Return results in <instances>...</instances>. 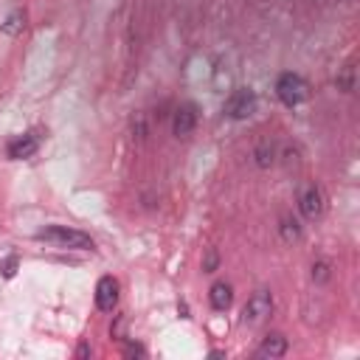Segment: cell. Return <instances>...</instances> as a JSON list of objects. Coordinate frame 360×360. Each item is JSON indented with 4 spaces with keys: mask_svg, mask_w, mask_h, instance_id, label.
I'll use <instances>...</instances> for the list:
<instances>
[{
    "mask_svg": "<svg viewBox=\"0 0 360 360\" xmlns=\"http://www.w3.org/2000/svg\"><path fill=\"white\" fill-rule=\"evenodd\" d=\"M37 242H48L54 248H68V251H90L93 248V237L68 226H46L43 231L34 234Z\"/></svg>",
    "mask_w": 360,
    "mask_h": 360,
    "instance_id": "1",
    "label": "cell"
},
{
    "mask_svg": "<svg viewBox=\"0 0 360 360\" xmlns=\"http://www.w3.org/2000/svg\"><path fill=\"white\" fill-rule=\"evenodd\" d=\"M276 96H279V102H282L284 107H298L301 102L310 99V85H307L304 76L287 71V74H282V76L276 79Z\"/></svg>",
    "mask_w": 360,
    "mask_h": 360,
    "instance_id": "2",
    "label": "cell"
},
{
    "mask_svg": "<svg viewBox=\"0 0 360 360\" xmlns=\"http://www.w3.org/2000/svg\"><path fill=\"white\" fill-rule=\"evenodd\" d=\"M270 312H273V296H270L268 290H256V293L248 298L245 310H242V324L259 326V324H265V321L270 318Z\"/></svg>",
    "mask_w": 360,
    "mask_h": 360,
    "instance_id": "3",
    "label": "cell"
},
{
    "mask_svg": "<svg viewBox=\"0 0 360 360\" xmlns=\"http://www.w3.org/2000/svg\"><path fill=\"white\" fill-rule=\"evenodd\" d=\"M254 110H256V93L251 88H237L226 99V107H223V113L228 118H234V121H242V118L254 116Z\"/></svg>",
    "mask_w": 360,
    "mask_h": 360,
    "instance_id": "4",
    "label": "cell"
},
{
    "mask_svg": "<svg viewBox=\"0 0 360 360\" xmlns=\"http://www.w3.org/2000/svg\"><path fill=\"white\" fill-rule=\"evenodd\" d=\"M195 127H198V107L189 104V102L180 104L172 116V135L174 138H189L195 132Z\"/></svg>",
    "mask_w": 360,
    "mask_h": 360,
    "instance_id": "5",
    "label": "cell"
},
{
    "mask_svg": "<svg viewBox=\"0 0 360 360\" xmlns=\"http://www.w3.org/2000/svg\"><path fill=\"white\" fill-rule=\"evenodd\" d=\"M118 293H121L118 279L102 276L99 284H96V307H99L102 312H113V310L118 307Z\"/></svg>",
    "mask_w": 360,
    "mask_h": 360,
    "instance_id": "6",
    "label": "cell"
},
{
    "mask_svg": "<svg viewBox=\"0 0 360 360\" xmlns=\"http://www.w3.org/2000/svg\"><path fill=\"white\" fill-rule=\"evenodd\" d=\"M298 209H301V214H304L307 220H318V217L324 214V209H326L324 192H321L315 184L304 186V192H301V198H298Z\"/></svg>",
    "mask_w": 360,
    "mask_h": 360,
    "instance_id": "7",
    "label": "cell"
},
{
    "mask_svg": "<svg viewBox=\"0 0 360 360\" xmlns=\"http://www.w3.org/2000/svg\"><path fill=\"white\" fill-rule=\"evenodd\" d=\"M37 149H40V138H37L34 132H26V135H18L15 141H9L6 155H9L12 160H26V158L37 155Z\"/></svg>",
    "mask_w": 360,
    "mask_h": 360,
    "instance_id": "8",
    "label": "cell"
},
{
    "mask_svg": "<svg viewBox=\"0 0 360 360\" xmlns=\"http://www.w3.org/2000/svg\"><path fill=\"white\" fill-rule=\"evenodd\" d=\"M209 298H212V307L226 312L231 304H234V287L228 282H214L212 290H209Z\"/></svg>",
    "mask_w": 360,
    "mask_h": 360,
    "instance_id": "9",
    "label": "cell"
},
{
    "mask_svg": "<svg viewBox=\"0 0 360 360\" xmlns=\"http://www.w3.org/2000/svg\"><path fill=\"white\" fill-rule=\"evenodd\" d=\"M287 352V338L282 332H270L259 343V357H282Z\"/></svg>",
    "mask_w": 360,
    "mask_h": 360,
    "instance_id": "10",
    "label": "cell"
},
{
    "mask_svg": "<svg viewBox=\"0 0 360 360\" xmlns=\"http://www.w3.org/2000/svg\"><path fill=\"white\" fill-rule=\"evenodd\" d=\"M354 74H357L354 62H346V65L338 71V76H335V85H338V90H343V93H352V90H354Z\"/></svg>",
    "mask_w": 360,
    "mask_h": 360,
    "instance_id": "11",
    "label": "cell"
},
{
    "mask_svg": "<svg viewBox=\"0 0 360 360\" xmlns=\"http://www.w3.org/2000/svg\"><path fill=\"white\" fill-rule=\"evenodd\" d=\"M279 231H282V240L284 242H298L301 240V223L296 217H284L282 226H279Z\"/></svg>",
    "mask_w": 360,
    "mask_h": 360,
    "instance_id": "12",
    "label": "cell"
},
{
    "mask_svg": "<svg viewBox=\"0 0 360 360\" xmlns=\"http://www.w3.org/2000/svg\"><path fill=\"white\" fill-rule=\"evenodd\" d=\"M23 26H26L23 12H15V15H9V18H6V23L0 26V29H4V34H9V37H18V34L23 32Z\"/></svg>",
    "mask_w": 360,
    "mask_h": 360,
    "instance_id": "13",
    "label": "cell"
},
{
    "mask_svg": "<svg viewBox=\"0 0 360 360\" xmlns=\"http://www.w3.org/2000/svg\"><path fill=\"white\" fill-rule=\"evenodd\" d=\"M254 155H256V166H262V169H268V166L276 160V149H273L270 144H262Z\"/></svg>",
    "mask_w": 360,
    "mask_h": 360,
    "instance_id": "14",
    "label": "cell"
},
{
    "mask_svg": "<svg viewBox=\"0 0 360 360\" xmlns=\"http://www.w3.org/2000/svg\"><path fill=\"white\" fill-rule=\"evenodd\" d=\"M312 282H315V284H326V282H329V262L321 259V262L312 265Z\"/></svg>",
    "mask_w": 360,
    "mask_h": 360,
    "instance_id": "15",
    "label": "cell"
},
{
    "mask_svg": "<svg viewBox=\"0 0 360 360\" xmlns=\"http://www.w3.org/2000/svg\"><path fill=\"white\" fill-rule=\"evenodd\" d=\"M217 262H220V259H217V251L212 248V251L206 254V262H203V270H206V273H214V270H217Z\"/></svg>",
    "mask_w": 360,
    "mask_h": 360,
    "instance_id": "16",
    "label": "cell"
},
{
    "mask_svg": "<svg viewBox=\"0 0 360 360\" xmlns=\"http://www.w3.org/2000/svg\"><path fill=\"white\" fill-rule=\"evenodd\" d=\"M0 270H4V276H6V279H12V276H15V270H18V256H9L4 265H0Z\"/></svg>",
    "mask_w": 360,
    "mask_h": 360,
    "instance_id": "17",
    "label": "cell"
},
{
    "mask_svg": "<svg viewBox=\"0 0 360 360\" xmlns=\"http://www.w3.org/2000/svg\"><path fill=\"white\" fill-rule=\"evenodd\" d=\"M124 354H127V357H144L146 352H144V346H138V343H130V346L124 349Z\"/></svg>",
    "mask_w": 360,
    "mask_h": 360,
    "instance_id": "18",
    "label": "cell"
},
{
    "mask_svg": "<svg viewBox=\"0 0 360 360\" xmlns=\"http://www.w3.org/2000/svg\"><path fill=\"white\" fill-rule=\"evenodd\" d=\"M76 354H79V357H88V354H90V346H88V343H82V346H79V352H76Z\"/></svg>",
    "mask_w": 360,
    "mask_h": 360,
    "instance_id": "19",
    "label": "cell"
}]
</instances>
